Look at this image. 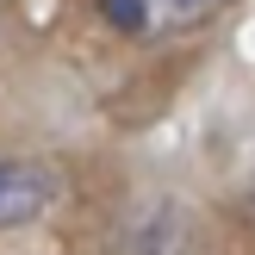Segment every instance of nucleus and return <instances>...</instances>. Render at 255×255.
I'll list each match as a JSON object with an SVG mask.
<instances>
[{
    "label": "nucleus",
    "instance_id": "f257e3e1",
    "mask_svg": "<svg viewBox=\"0 0 255 255\" xmlns=\"http://www.w3.org/2000/svg\"><path fill=\"white\" fill-rule=\"evenodd\" d=\"M218 6H231V0H100V12H106L119 31H131V37L193 31V25H206Z\"/></svg>",
    "mask_w": 255,
    "mask_h": 255
},
{
    "label": "nucleus",
    "instance_id": "f03ea898",
    "mask_svg": "<svg viewBox=\"0 0 255 255\" xmlns=\"http://www.w3.org/2000/svg\"><path fill=\"white\" fill-rule=\"evenodd\" d=\"M50 199H56V174L31 168V162H0V231L44 218Z\"/></svg>",
    "mask_w": 255,
    "mask_h": 255
}]
</instances>
